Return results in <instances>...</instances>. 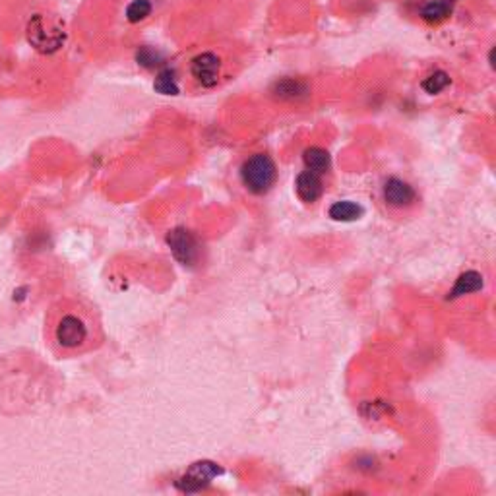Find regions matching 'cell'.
Returning <instances> with one entry per match:
<instances>
[{"instance_id": "7", "label": "cell", "mask_w": 496, "mask_h": 496, "mask_svg": "<svg viewBox=\"0 0 496 496\" xmlns=\"http://www.w3.org/2000/svg\"><path fill=\"white\" fill-rule=\"evenodd\" d=\"M222 473V469L211 462H200V464H194L177 481V486L180 490H186V493H194V490H200L204 486H208L211 483V479Z\"/></svg>"}, {"instance_id": "1", "label": "cell", "mask_w": 496, "mask_h": 496, "mask_svg": "<svg viewBox=\"0 0 496 496\" xmlns=\"http://www.w3.org/2000/svg\"><path fill=\"white\" fill-rule=\"evenodd\" d=\"M101 332L94 310L78 301H61L49 316L51 345L64 357L82 355L99 343Z\"/></svg>"}, {"instance_id": "14", "label": "cell", "mask_w": 496, "mask_h": 496, "mask_svg": "<svg viewBox=\"0 0 496 496\" xmlns=\"http://www.w3.org/2000/svg\"><path fill=\"white\" fill-rule=\"evenodd\" d=\"M153 87H155V91L163 94V96H177L179 94V80H177L175 70H171V68L159 70Z\"/></svg>"}, {"instance_id": "10", "label": "cell", "mask_w": 496, "mask_h": 496, "mask_svg": "<svg viewBox=\"0 0 496 496\" xmlns=\"http://www.w3.org/2000/svg\"><path fill=\"white\" fill-rule=\"evenodd\" d=\"M303 161H305L306 171H312V173H316V175H326L330 167H332L330 153H327L324 148H318V146L305 149Z\"/></svg>"}, {"instance_id": "9", "label": "cell", "mask_w": 496, "mask_h": 496, "mask_svg": "<svg viewBox=\"0 0 496 496\" xmlns=\"http://www.w3.org/2000/svg\"><path fill=\"white\" fill-rule=\"evenodd\" d=\"M455 0H429L421 8V20L427 23H442L454 12Z\"/></svg>"}, {"instance_id": "11", "label": "cell", "mask_w": 496, "mask_h": 496, "mask_svg": "<svg viewBox=\"0 0 496 496\" xmlns=\"http://www.w3.org/2000/svg\"><path fill=\"white\" fill-rule=\"evenodd\" d=\"M330 217L334 219V222H355V219H359L360 215L365 213V210L360 208L359 204H355V202L351 200H339V202H334L332 206H330Z\"/></svg>"}, {"instance_id": "4", "label": "cell", "mask_w": 496, "mask_h": 496, "mask_svg": "<svg viewBox=\"0 0 496 496\" xmlns=\"http://www.w3.org/2000/svg\"><path fill=\"white\" fill-rule=\"evenodd\" d=\"M191 76L196 84L204 89H211L222 82L223 76V61L217 53L196 54L191 61Z\"/></svg>"}, {"instance_id": "15", "label": "cell", "mask_w": 496, "mask_h": 496, "mask_svg": "<svg viewBox=\"0 0 496 496\" xmlns=\"http://www.w3.org/2000/svg\"><path fill=\"white\" fill-rule=\"evenodd\" d=\"M450 84H452V80H450L448 72H444V70H434V72H431V74L422 80L421 87L429 94V96H438V94H442L444 89H446Z\"/></svg>"}, {"instance_id": "3", "label": "cell", "mask_w": 496, "mask_h": 496, "mask_svg": "<svg viewBox=\"0 0 496 496\" xmlns=\"http://www.w3.org/2000/svg\"><path fill=\"white\" fill-rule=\"evenodd\" d=\"M28 41L32 43L35 51L43 54L56 53L64 45V32L56 28L54 23L45 20V16L35 14L32 20L28 21Z\"/></svg>"}, {"instance_id": "12", "label": "cell", "mask_w": 496, "mask_h": 496, "mask_svg": "<svg viewBox=\"0 0 496 496\" xmlns=\"http://www.w3.org/2000/svg\"><path fill=\"white\" fill-rule=\"evenodd\" d=\"M275 97L279 99H285V101H296L301 97L308 96V87L305 82H299V80H281V82H275L274 85Z\"/></svg>"}, {"instance_id": "6", "label": "cell", "mask_w": 496, "mask_h": 496, "mask_svg": "<svg viewBox=\"0 0 496 496\" xmlns=\"http://www.w3.org/2000/svg\"><path fill=\"white\" fill-rule=\"evenodd\" d=\"M382 200L391 210H407L417 202V192L407 180L391 177L382 186Z\"/></svg>"}, {"instance_id": "5", "label": "cell", "mask_w": 496, "mask_h": 496, "mask_svg": "<svg viewBox=\"0 0 496 496\" xmlns=\"http://www.w3.org/2000/svg\"><path fill=\"white\" fill-rule=\"evenodd\" d=\"M167 244H169L173 256L179 260L182 266H194L200 260V243L198 239L184 227H177L167 235Z\"/></svg>"}, {"instance_id": "8", "label": "cell", "mask_w": 496, "mask_h": 496, "mask_svg": "<svg viewBox=\"0 0 496 496\" xmlns=\"http://www.w3.org/2000/svg\"><path fill=\"white\" fill-rule=\"evenodd\" d=\"M296 196L305 204H314L322 198L324 194V182H322V175H316L312 171H303L299 173L295 180Z\"/></svg>"}, {"instance_id": "16", "label": "cell", "mask_w": 496, "mask_h": 496, "mask_svg": "<svg viewBox=\"0 0 496 496\" xmlns=\"http://www.w3.org/2000/svg\"><path fill=\"white\" fill-rule=\"evenodd\" d=\"M151 10H153V6L149 0H132L127 6V20L130 23H140L151 16Z\"/></svg>"}, {"instance_id": "2", "label": "cell", "mask_w": 496, "mask_h": 496, "mask_svg": "<svg viewBox=\"0 0 496 496\" xmlns=\"http://www.w3.org/2000/svg\"><path fill=\"white\" fill-rule=\"evenodd\" d=\"M275 180H277V167L268 153H254L248 159H244L241 167V182L250 194L264 196L274 188Z\"/></svg>"}, {"instance_id": "17", "label": "cell", "mask_w": 496, "mask_h": 496, "mask_svg": "<svg viewBox=\"0 0 496 496\" xmlns=\"http://www.w3.org/2000/svg\"><path fill=\"white\" fill-rule=\"evenodd\" d=\"M136 63L142 68H155L163 63V54L153 47H140L136 51Z\"/></svg>"}, {"instance_id": "13", "label": "cell", "mask_w": 496, "mask_h": 496, "mask_svg": "<svg viewBox=\"0 0 496 496\" xmlns=\"http://www.w3.org/2000/svg\"><path fill=\"white\" fill-rule=\"evenodd\" d=\"M479 289H483V275L477 274V272H465V274L460 275V279L455 281L450 296L457 299V296L471 295V293H475Z\"/></svg>"}]
</instances>
